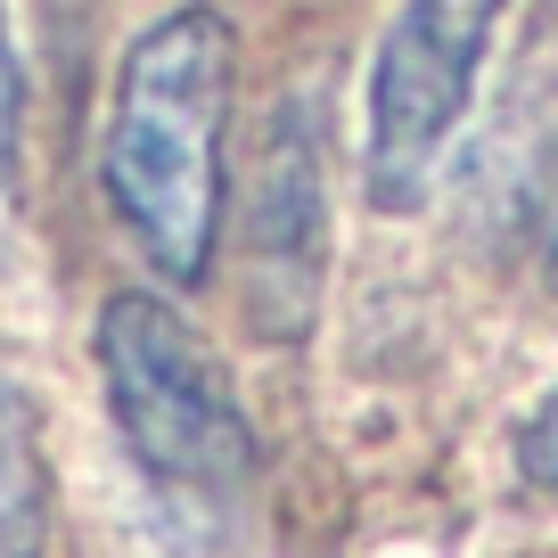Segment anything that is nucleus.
Here are the masks:
<instances>
[{
    "instance_id": "obj_1",
    "label": "nucleus",
    "mask_w": 558,
    "mask_h": 558,
    "mask_svg": "<svg viewBox=\"0 0 558 558\" xmlns=\"http://www.w3.org/2000/svg\"><path fill=\"white\" fill-rule=\"evenodd\" d=\"M230 74H239V25L214 0H181L157 25H140L116 58L99 116V197L148 271L197 279L222 255L230 214Z\"/></svg>"
},
{
    "instance_id": "obj_3",
    "label": "nucleus",
    "mask_w": 558,
    "mask_h": 558,
    "mask_svg": "<svg viewBox=\"0 0 558 558\" xmlns=\"http://www.w3.org/2000/svg\"><path fill=\"white\" fill-rule=\"evenodd\" d=\"M509 0H395L369 50V123H362V190L378 214L427 206L460 116L476 99L485 50Z\"/></svg>"
},
{
    "instance_id": "obj_4",
    "label": "nucleus",
    "mask_w": 558,
    "mask_h": 558,
    "mask_svg": "<svg viewBox=\"0 0 558 558\" xmlns=\"http://www.w3.org/2000/svg\"><path fill=\"white\" fill-rule=\"evenodd\" d=\"M329 263V181H320V107L279 99L263 123L255 190H246V320L271 345H296L320 313Z\"/></svg>"
},
{
    "instance_id": "obj_6",
    "label": "nucleus",
    "mask_w": 558,
    "mask_h": 558,
    "mask_svg": "<svg viewBox=\"0 0 558 558\" xmlns=\"http://www.w3.org/2000/svg\"><path fill=\"white\" fill-rule=\"evenodd\" d=\"M518 485L525 493H558V386L525 411V427H518Z\"/></svg>"
},
{
    "instance_id": "obj_5",
    "label": "nucleus",
    "mask_w": 558,
    "mask_h": 558,
    "mask_svg": "<svg viewBox=\"0 0 558 558\" xmlns=\"http://www.w3.org/2000/svg\"><path fill=\"white\" fill-rule=\"evenodd\" d=\"M50 550V469L34 444V411L0 369V558H41Z\"/></svg>"
},
{
    "instance_id": "obj_7",
    "label": "nucleus",
    "mask_w": 558,
    "mask_h": 558,
    "mask_svg": "<svg viewBox=\"0 0 558 558\" xmlns=\"http://www.w3.org/2000/svg\"><path fill=\"white\" fill-rule=\"evenodd\" d=\"M17 116H25V74H17L9 17H0V181H9V157H17Z\"/></svg>"
},
{
    "instance_id": "obj_2",
    "label": "nucleus",
    "mask_w": 558,
    "mask_h": 558,
    "mask_svg": "<svg viewBox=\"0 0 558 558\" xmlns=\"http://www.w3.org/2000/svg\"><path fill=\"white\" fill-rule=\"evenodd\" d=\"M99 395L116 418L140 485L173 509L222 518L255 485V427L239 411L230 369L206 353V337L148 288H116L99 304Z\"/></svg>"
}]
</instances>
